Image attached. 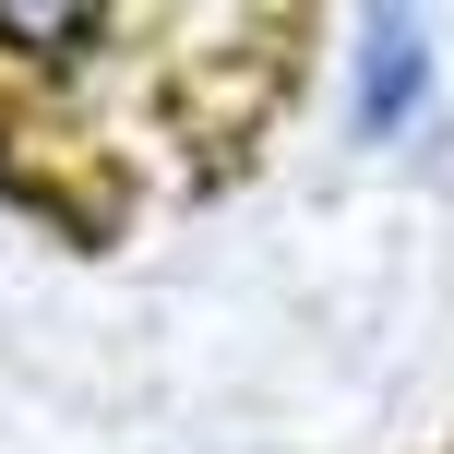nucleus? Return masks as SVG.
<instances>
[{
	"label": "nucleus",
	"mask_w": 454,
	"mask_h": 454,
	"mask_svg": "<svg viewBox=\"0 0 454 454\" xmlns=\"http://www.w3.org/2000/svg\"><path fill=\"white\" fill-rule=\"evenodd\" d=\"M442 120V48L419 12H371L347 36V132L359 144H419Z\"/></svg>",
	"instance_id": "1"
}]
</instances>
